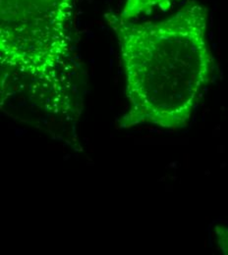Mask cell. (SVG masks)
I'll return each instance as SVG.
<instances>
[{"mask_svg": "<svg viewBox=\"0 0 228 255\" xmlns=\"http://www.w3.org/2000/svg\"><path fill=\"white\" fill-rule=\"evenodd\" d=\"M105 19L125 75L128 107L118 128L186 127L214 72L207 8L190 3L158 22H126L113 13Z\"/></svg>", "mask_w": 228, "mask_h": 255, "instance_id": "obj_1", "label": "cell"}, {"mask_svg": "<svg viewBox=\"0 0 228 255\" xmlns=\"http://www.w3.org/2000/svg\"><path fill=\"white\" fill-rule=\"evenodd\" d=\"M215 240L219 249L228 255V227H217L215 231Z\"/></svg>", "mask_w": 228, "mask_h": 255, "instance_id": "obj_4", "label": "cell"}, {"mask_svg": "<svg viewBox=\"0 0 228 255\" xmlns=\"http://www.w3.org/2000/svg\"><path fill=\"white\" fill-rule=\"evenodd\" d=\"M76 0H0L1 105L28 96L61 116L80 110Z\"/></svg>", "mask_w": 228, "mask_h": 255, "instance_id": "obj_2", "label": "cell"}, {"mask_svg": "<svg viewBox=\"0 0 228 255\" xmlns=\"http://www.w3.org/2000/svg\"><path fill=\"white\" fill-rule=\"evenodd\" d=\"M172 1L174 0H125L123 9L117 16L122 21L131 22L141 15L166 8Z\"/></svg>", "mask_w": 228, "mask_h": 255, "instance_id": "obj_3", "label": "cell"}]
</instances>
